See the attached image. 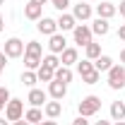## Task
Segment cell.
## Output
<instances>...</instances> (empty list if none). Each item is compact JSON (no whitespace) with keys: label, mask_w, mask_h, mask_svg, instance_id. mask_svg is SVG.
Here are the masks:
<instances>
[{"label":"cell","mask_w":125,"mask_h":125,"mask_svg":"<svg viewBox=\"0 0 125 125\" xmlns=\"http://www.w3.org/2000/svg\"><path fill=\"white\" fill-rule=\"evenodd\" d=\"M5 118L7 120H22L24 118V101L22 99H10L7 106H5Z\"/></svg>","instance_id":"obj_1"},{"label":"cell","mask_w":125,"mask_h":125,"mask_svg":"<svg viewBox=\"0 0 125 125\" xmlns=\"http://www.w3.org/2000/svg\"><path fill=\"white\" fill-rule=\"evenodd\" d=\"M79 115H84V118H89V115H94V113H96V111L101 108V99H99V96H84V99H82V101H79Z\"/></svg>","instance_id":"obj_2"},{"label":"cell","mask_w":125,"mask_h":125,"mask_svg":"<svg viewBox=\"0 0 125 125\" xmlns=\"http://www.w3.org/2000/svg\"><path fill=\"white\" fill-rule=\"evenodd\" d=\"M108 87L115 89V92L125 87V67L123 65H113L108 70Z\"/></svg>","instance_id":"obj_3"},{"label":"cell","mask_w":125,"mask_h":125,"mask_svg":"<svg viewBox=\"0 0 125 125\" xmlns=\"http://www.w3.org/2000/svg\"><path fill=\"white\" fill-rule=\"evenodd\" d=\"M72 34H75V43H79V46H89V43H92V27L77 24V27L72 29Z\"/></svg>","instance_id":"obj_4"},{"label":"cell","mask_w":125,"mask_h":125,"mask_svg":"<svg viewBox=\"0 0 125 125\" xmlns=\"http://www.w3.org/2000/svg\"><path fill=\"white\" fill-rule=\"evenodd\" d=\"M22 53H24V43H22L19 39L12 36V39L5 41V55H7V58H19Z\"/></svg>","instance_id":"obj_5"},{"label":"cell","mask_w":125,"mask_h":125,"mask_svg":"<svg viewBox=\"0 0 125 125\" xmlns=\"http://www.w3.org/2000/svg\"><path fill=\"white\" fill-rule=\"evenodd\" d=\"M36 29L41 34H46V36H53V34H58V22L51 19V17H41L39 24H36Z\"/></svg>","instance_id":"obj_6"},{"label":"cell","mask_w":125,"mask_h":125,"mask_svg":"<svg viewBox=\"0 0 125 125\" xmlns=\"http://www.w3.org/2000/svg\"><path fill=\"white\" fill-rule=\"evenodd\" d=\"M48 94H51L55 101H62L65 94H67V84H62V82H58V79H53V82H48Z\"/></svg>","instance_id":"obj_7"},{"label":"cell","mask_w":125,"mask_h":125,"mask_svg":"<svg viewBox=\"0 0 125 125\" xmlns=\"http://www.w3.org/2000/svg\"><path fill=\"white\" fill-rule=\"evenodd\" d=\"M65 48H67L65 36H62V34H53V36H51V41H48V51H51V53H62Z\"/></svg>","instance_id":"obj_8"},{"label":"cell","mask_w":125,"mask_h":125,"mask_svg":"<svg viewBox=\"0 0 125 125\" xmlns=\"http://www.w3.org/2000/svg\"><path fill=\"white\" fill-rule=\"evenodd\" d=\"M115 12H118V7H115L113 2H101V5H96V15L101 17V19H111Z\"/></svg>","instance_id":"obj_9"},{"label":"cell","mask_w":125,"mask_h":125,"mask_svg":"<svg viewBox=\"0 0 125 125\" xmlns=\"http://www.w3.org/2000/svg\"><path fill=\"white\" fill-rule=\"evenodd\" d=\"M72 17H75V19H82V22H87V19L92 17V5H87V2H79V5H75Z\"/></svg>","instance_id":"obj_10"},{"label":"cell","mask_w":125,"mask_h":125,"mask_svg":"<svg viewBox=\"0 0 125 125\" xmlns=\"http://www.w3.org/2000/svg\"><path fill=\"white\" fill-rule=\"evenodd\" d=\"M41 15H43V5H36L31 0H29V5H24V17L27 19H41Z\"/></svg>","instance_id":"obj_11"},{"label":"cell","mask_w":125,"mask_h":125,"mask_svg":"<svg viewBox=\"0 0 125 125\" xmlns=\"http://www.w3.org/2000/svg\"><path fill=\"white\" fill-rule=\"evenodd\" d=\"M108 19H101V17H96L92 22V34H96V36H106L108 34Z\"/></svg>","instance_id":"obj_12"},{"label":"cell","mask_w":125,"mask_h":125,"mask_svg":"<svg viewBox=\"0 0 125 125\" xmlns=\"http://www.w3.org/2000/svg\"><path fill=\"white\" fill-rule=\"evenodd\" d=\"M55 22H58V29H62V31H70V29H75V27H77V19H75L72 15H65V12H62Z\"/></svg>","instance_id":"obj_13"},{"label":"cell","mask_w":125,"mask_h":125,"mask_svg":"<svg viewBox=\"0 0 125 125\" xmlns=\"http://www.w3.org/2000/svg\"><path fill=\"white\" fill-rule=\"evenodd\" d=\"M27 101H29V104L34 106V108L43 106V101H46V94H43V89H34V87H31V92H29V99H27Z\"/></svg>","instance_id":"obj_14"},{"label":"cell","mask_w":125,"mask_h":125,"mask_svg":"<svg viewBox=\"0 0 125 125\" xmlns=\"http://www.w3.org/2000/svg\"><path fill=\"white\" fill-rule=\"evenodd\" d=\"M111 67H113V58H108V55H99L94 60V70H99V72H108Z\"/></svg>","instance_id":"obj_15"},{"label":"cell","mask_w":125,"mask_h":125,"mask_svg":"<svg viewBox=\"0 0 125 125\" xmlns=\"http://www.w3.org/2000/svg\"><path fill=\"white\" fill-rule=\"evenodd\" d=\"M60 62L65 65V67H70L72 62H77V51H75V48H65V51L60 53Z\"/></svg>","instance_id":"obj_16"},{"label":"cell","mask_w":125,"mask_h":125,"mask_svg":"<svg viewBox=\"0 0 125 125\" xmlns=\"http://www.w3.org/2000/svg\"><path fill=\"white\" fill-rule=\"evenodd\" d=\"M111 118L113 120H123L125 118V104L123 101H113L111 104Z\"/></svg>","instance_id":"obj_17"},{"label":"cell","mask_w":125,"mask_h":125,"mask_svg":"<svg viewBox=\"0 0 125 125\" xmlns=\"http://www.w3.org/2000/svg\"><path fill=\"white\" fill-rule=\"evenodd\" d=\"M53 79H58V82H62V84H67V82H72V70L65 67V65H60V67L55 70V77H53Z\"/></svg>","instance_id":"obj_18"},{"label":"cell","mask_w":125,"mask_h":125,"mask_svg":"<svg viewBox=\"0 0 125 125\" xmlns=\"http://www.w3.org/2000/svg\"><path fill=\"white\" fill-rule=\"evenodd\" d=\"M41 53H43V48L39 41H29L27 46H24V55H34V58H41Z\"/></svg>","instance_id":"obj_19"},{"label":"cell","mask_w":125,"mask_h":125,"mask_svg":"<svg viewBox=\"0 0 125 125\" xmlns=\"http://www.w3.org/2000/svg\"><path fill=\"white\" fill-rule=\"evenodd\" d=\"M24 120H29L31 125L41 123V120H43V113H41V108H34V106H31V108L24 113Z\"/></svg>","instance_id":"obj_20"},{"label":"cell","mask_w":125,"mask_h":125,"mask_svg":"<svg viewBox=\"0 0 125 125\" xmlns=\"http://www.w3.org/2000/svg\"><path fill=\"white\" fill-rule=\"evenodd\" d=\"M62 113V106H60V101H48L46 104V115L53 120V118H58Z\"/></svg>","instance_id":"obj_21"},{"label":"cell","mask_w":125,"mask_h":125,"mask_svg":"<svg viewBox=\"0 0 125 125\" xmlns=\"http://www.w3.org/2000/svg\"><path fill=\"white\" fill-rule=\"evenodd\" d=\"M36 77H39V82H53V77H55V70H48V67H39V72H36Z\"/></svg>","instance_id":"obj_22"},{"label":"cell","mask_w":125,"mask_h":125,"mask_svg":"<svg viewBox=\"0 0 125 125\" xmlns=\"http://www.w3.org/2000/svg\"><path fill=\"white\" fill-rule=\"evenodd\" d=\"M77 72H79V77H87L89 72H94V62H92V60H82V62H77Z\"/></svg>","instance_id":"obj_23"},{"label":"cell","mask_w":125,"mask_h":125,"mask_svg":"<svg viewBox=\"0 0 125 125\" xmlns=\"http://www.w3.org/2000/svg\"><path fill=\"white\" fill-rule=\"evenodd\" d=\"M41 65L48 67V70H58V67H60V60L55 58V53H51V55H46V58L41 60Z\"/></svg>","instance_id":"obj_24"},{"label":"cell","mask_w":125,"mask_h":125,"mask_svg":"<svg viewBox=\"0 0 125 125\" xmlns=\"http://www.w3.org/2000/svg\"><path fill=\"white\" fill-rule=\"evenodd\" d=\"M87 48V60H96V58H99V55H101V46H99V43H89V46H84Z\"/></svg>","instance_id":"obj_25"},{"label":"cell","mask_w":125,"mask_h":125,"mask_svg":"<svg viewBox=\"0 0 125 125\" xmlns=\"http://www.w3.org/2000/svg\"><path fill=\"white\" fill-rule=\"evenodd\" d=\"M22 82H24L27 87H34V84L39 82V77H36V72H34V70H27V72L22 75Z\"/></svg>","instance_id":"obj_26"},{"label":"cell","mask_w":125,"mask_h":125,"mask_svg":"<svg viewBox=\"0 0 125 125\" xmlns=\"http://www.w3.org/2000/svg\"><path fill=\"white\" fill-rule=\"evenodd\" d=\"M24 65H27V70H36V67L41 65V58H34V55H24Z\"/></svg>","instance_id":"obj_27"},{"label":"cell","mask_w":125,"mask_h":125,"mask_svg":"<svg viewBox=\"0 0 125 125\" xmlns=\"http://www.w3.org/2000/svg\"><path fill=\"white\" fill-rule=\"evenodd\" d=\"M99 79H101V72H99V70H94V72H89L87 77H82V82H84V84H96Z\"/></svg>","instance_id":"obj_28"},{"label":"cell","mask_w":125,"mask_h":125,"mask_svg":"<svg viewBox=\"0 0 125 125\" xmlns=\"http://www.w3.org/2000/svg\"><path fill=\"white\" fill-rule=\"evenodd\" d=\"M7 101H10V92H7L5 87H0V111L7 106Z\"/></svg>","instance_id":"obj_29"},{"label":"cell","mask_w":125,"mask_h":125,"mask_svg":"<svg viewBox=\"0 0 125 125\" xmlns=\"http://www.w3.org/2000/svg\"><path fill=\"white\" fill-rule=\"evenodd\" d=\"M51 2H53V7L60 10V12H65V10L70 7V0H51Z\"/></svg>","instance_id":"obj_30"},{"label":"cell","mask_w":125,"mask_h":125,"mask_svg":"<svg viewBox=\"0 0 125 125\" xmlns=\"http://www.w3.org/2000/svg\"><path fill=\"white\" fill-rule=\"evenodd\" d=\"M72 125H89V120H87L84 115H79L77 120H72Z\"/></svg>","instance_id":"obj_31"},{"label":"cell","mask_w":125,"mask_h":125,"mask_svg":"<svg viewBox=\"0 0 125 125\" xmlns=\"http://www.w3.org/2000/svg\"><path fill=\"white\" fill-rule=\"evenodd\" d=\"M5 62H7V55H5V51H0V67H5Z\"/></svg>","instance_id":"obj_32"},{"label":"cell","mask_w":125,"mask_h":125,"mask_svg":"<svg viewBox=\"0 0 125 125\" xmlns=\"http://www.w3.org/2000/svg\"><path fill=\"white\" fill-rule=\"evenodd\" d=\"M118 39H123V41H125V24H120V29H118Z\"/></svg>","instance_id":"obj_33"},{"label":"cell","mask_w":125,"mask_h":125,"mask_svg":"<svg viewBox=\"0 0 125 125\" xmlns=\"http://www.w3.org/2000/svg\"><path fill=\"white\" fill-rule=\"evenodd\" d=\"M118 12H120V17H125V0L120 2V7H118Z\"/></svg>","instance_id":"obj_34"},{"label":"cell","mask_w":125,"mask_h":125,"mask_svg":"<svg viewBox=\"0 0 125 125\" xmlns=\"http://www.w3.org/2000/svg\"><path fill=\"white\" fill-rule=\"evenodd\" d=\"M15 125H31L29 120H24V118H22V120H15Z\"/></svg>","instance_id":"obj_35"},{"label":"cell","mask_w":125,"mask_h":125,"mask_svg":"<svg viewBox=\"0 0 125 125\" xmlns=\"http://www.w3.org/2000/svg\"><path fill=\"white\" fill-rule=\"evenodd\" d=\"M94 125H111V123H108V120H96Z\"/></svg>","instance_id":"obj_36"},{"label":"cell","mask_w":125,"mask_h":125,"mask_svg":"<svg viewBox=\"0 0 125 125\" xmlns=\"http://www.w3.org/2000/svg\"><path fill=\"white\" fill-rule=\"evenodd\" d=\"M120 62H123V65H125V48H123V51H120Z\"/></svg>","instance_id":"obj_37"},{"label":"cell","mask_w":125,"mask_h":125,"mask_svg":"<svg viewBox=\"0 0 125 125\" xmlns=\"http://www.w3.org/2000/svg\"><path fill=\"white\" fill-rule=\"evenodd\" d=\"M43 125H58L55 120H43Z\"/></svg>","instance_id":"obj_38"},{"label":"cell","mask_w":125,"mask_h":125,"mask_svg":"<svg viewBox=\"0 0 125 125\" xmlns=\"http://www.w3.org/2000/svg\"><path fill=\"white\" fill-rule=\"evenodd\" d=\"M10 123V120H7V118H0V125H7Z\"/></svg>","instance_id":"obj_39"},{"label":"cell","mask_w":125,"mask_h":125,"mask_svg":"<svg viewBox=\"0 0 125 125\" xmlns=\"http://www.w3.org/2000/svg\"><path fill=\"white\" fill-rule=\"evenodd\" d=\"M31 2H36V5H43V2H46V0H31Z\"/></svg>","instance_id":"obj_40"},{"label":"cell","mask_w":125,"mask_h":125,"mask_svg":"<svg viewBox=\"0 0 125 125\" xmlns=\"http://www.w3.org/2000/svg\"><path fill=\"white\" fill-rule=\"evenodd\" d=\"M115 125H125V120H115Z\"/></svg>","instance_id":"obj_41"},{"label":"cell","mask_w":125,"mask_h":125,"mask_svg":"<svg viewBox=\"0 0 125 125\" xmlns=\"http://www.w3.org/2000/svg\"><path fill=\"white\" fill-rule=\"evenodd\" d=\"M0 31H2V15H0Z\"/></svg>","instance_id":"obj_42"},{"label":"cell","mask_w":125,"mask_h":125,"mask_svg":"<svg viewBox=\"0 0 125 125\" xmlns=\"http://www.w3.org/2000/svg\"><path fill=\"white\" fill-rule=\"evenodd\" d=\"M36 125H43V120H41V123H36Z\"/></svg>","instance_id":"obj_43"},{"label":"cell","mask_w":125,"mask_h":125,"mask_svg":"<svg viewBox=\"0 0 125 125\" xmlns=\"http://www.w3.org/2000/svg\"><path fill=\"white\" fill-rule=\"evenodd\" d=\"M0 75H2V67H0Z\"/></svg>","instance_id":"obj_44"},{"label":"cell","mask_w":125,"mask_h":125,"mask_svg":"<svg viewBox=\"0 0 125 125\" xmlns=\"http://www.w3.org/2000/svg\"><path fill=\"white\" fill-rule=\"evenodd\" d=\"M2 2H5V0H0V5H2Z\"/></svg>","instance_id":"obj_45"}]
</instances>
